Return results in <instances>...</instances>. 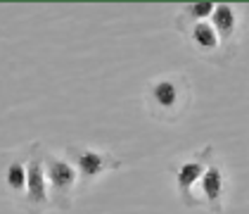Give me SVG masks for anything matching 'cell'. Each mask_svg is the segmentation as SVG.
Here are the masks:
<instances>
[{"label": "cell", "mask_w": 249, "mask_h": 214, "mask_svg": "<svg viewBox=\"0 0 249 214\" xmlns=\"http://www.w3.org/2000/svg\"><path fill=\"white\" fill-rule=\"evenodd\" d=\"M188 102H190V81L180 72L157 77L147 83L145 105L150 115L159 121H176L185 112Z\"/></svg>", "instance_id": "6da1fadb"}, {"label": "cell", "mask_w": 249, "mask_h": 214, "mask_svg": "<svg viewBox=\"0 0 249 214\" xmlns=\"http://www.w3.org/2000/svg\"><path fill=\"white\" fill-rule=\"evenodd\" d=\"M43 162H45V176H48V188H50V207L69 210L78 188L76 167L69 159L50 155L48 150L43 153Z\"/></svg>", "instance_id": "7a4b0ae2"}, {"label": "cell", "mask_w": 249, "mask_h": 214, "mask_svg": "<svg viewBox=\"0 0 249 214\" xmlns=\"http://www.w3.org/2000/svg\"><path fill=\"white\" fill-rule=\"evenodd\" d=\"M45 148L40 143H34L29 148V167H26V193H24V212L26 214H43L50 207V188L45 176V162H43Z\"/></svg>", "instance_id": "3957f363"}, {"label": "cell", "mask_w": 249, "mask_h": 214, "mask_svg": "<svg viewBox=\"0 0 249 214\" xmlns=\"http://www.w3.org/2000/svg\"><path fill=\"white\" fill-rule=\"evenodd\" d=\"M213 153H216V148H213V145H207V148H202L197 155H192L190 159H180V162H173V164L166 167L169 174L173 176V181H176L178 195H180V200H183L185 207H197V205H199V202L195 200V195H192V186H195L197 181H202L204 172L209 169V164L213 162Z\"/></svg>", "instance_id": "277c9868"}, {"label": "cell", "mask_w": 249, "mask_h": 214, "mask_svg": "<svg viewBox=\"0 0 249 214\" xmlns=\"http://www.w3.org/2000/svg\"><path fill=\"white\" fill-rule=\"evenodd\" d=\"M64 155L76 167L78 178H81V188H88L90 183H95L105 172L124 167V162L119 157L93 150V148H86V145H74V143L64 145Z\"/></svg>", "instance_id": "5b68a950"}, {"label": "cell", "mask_w": 249, "mask_h": 214, "mask_svg": "<svg viewBox=\"0 0 249 214\" xmlns=\"http://www.w3.org/2000/svg\"><path fill=\"white\" fill-rule=\"evenodd\" d=\"M26 167H29V150L0 155V186L7 197L24 200L21 193H26V176H29Z\"/></svg>", "instance_id": "8992f818"}, {"label": "cell", "mask_w": 249, "mask_h": 214, "mask_svg": "<svg viewBox=\"0 0 249 214\" xmlns=\"http://www.w3.org/2000/svg\"><path fill=\"white\" fill-rule=\"evenodd\" d=\"M202 193H204V205L209 207L213 214H223V197H226V176L218 162H211L209 169L204 172L202 181Z\"/></svg>", "instance_id": "52a82bcc"}, {"label": "cell", "mask_w": 249, "mask_h": 214, "mask_svg": "<svg viewBox=\"0 0 249 214\" xmlns=\"http://www.w3.org/2000/svg\"><path fill=\"white\" fill-rule=\"evenodd\" d=\"M209 24L213 26V31L218 34V39H221L223 45H235V39H237V24H240L235 7H230V5H216Z\"/></svg>", "instance_id": "ba28073f"}, {"label": "cell", "mask_w": 249, "mask_h": 214, "mask_svg": "<svg viewBox=\"0 0 249 214\" xmlns=\"http://www.w3.org/2000/svg\"><path fill=\"white\" fill-rule=\"evenodd\" d=\"M180 34H188L190 36V43L195 45V50H199V53H216L218 48H221V39H218V34L213 31V26H211L209 21H197V24H188V26H183V29H178Z\"/></svg>", "instance_id": "9c48e42d"}, {"label": "cell", "mask_w": 249, "mask_h": 214, "mask_svg": "<svg viewBox=\"0 0 249 214\" xmlns=\"http://www.w3.org/2000/svg\"><path fill=\"white\" fill-rule=\"evenodd\" d=\"M213 2H199V5H185L183 12L176 17V21H185L190 19V24H197V21H209L211 15H213Z\"/></svg>", "instance_id": "30bf717a"}]
</instances>
